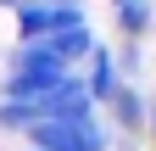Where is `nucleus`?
Segmentation results:
<instances>
[{
  "label": "nucleus",
  "mask_w": 156,
  "mask_h": 151,
  "mask_svg": "<svg viewBox=\"0 0 156 151\" xmlns=\"http://www.w3.org/2000/svg\"><path fill=\"white\" fill-rule=\"evenodd\" d=\"M106 106H112V118H117V129H123V134H140V129H145V118H151V101H145L134 84H123Z\"/></svg>",
  "instance_id": "4"
},
{
  "label": "nucleus",
  "mask_w": 156,
  "mask_h": 151,
  "mask_svg": "<svg viewBox=\"0 0 156 151\" xmlns=\"http://www.w3.org/2000/svg\"><path fill=\"white\" fill-rule=\"evenodd\" d=\"M112 6H128V0H112Z\"/></svg>",
  "instance_id": "9"
},
{
  "label": "nucleus",
  "mask_w": 156,
  "mask_h": 151,
  "mask_svg": "<svg viewBox=\"0 0 156 151\" xmlns=\"http://www.w3.org/2000/svg\"><path fill=\"white\" fill-rule=\"evenodd\" d=\"M11 17H17V34L23 39H56L67 28H84V6H23L17 0Z\"/></svg>",
  "instance_id": "2"
},
{
  "label": "nucleus",
  "mask_w": 156,
  "mask_h": 151,
  "mask_svg": "<svg viewBox=\"0 0 156 151\" xmlns=\"http://www.w3.org/2000/svg\"><path fill=\"white\" fill-rule=\"evenodd\" d=\"M145 129H151V140H156V95H151V118H145Z\"/></svg>",
  "instance_id": "8"
},
{
  "label": "nucleus",
  "mask_w": 156,
  "mask_h": 151,
  "mask_svg": "<svg viewBox=\"0 0 156 151\" xmlns=\"http://www.w3.org/2000/svg\"><path fill=\"white\" fill-rule=\"evenodd\" d=\"M134 67H140V45L123 39V50H117V73H134Z\"/></svg>",
  "instance_id": "6"
},
{
  "label": "nucleus",
  "mask_w": 156,
  "mask_h": 151,
  "mask_svg": "<svg viewBox=\"0 0 156 151\" xmlns=\"http://www.w3.org/2000/svg\"><path fill=\"white\" fill-rule=\"evenodd\" d=\"M28 151H106L101 123H28Z\"/></svg>",
  "instance_id": "1"
},
{
  "label": "nucleus",
  "mask_w": 156,
  "mask_h": 151,
  "mask_svg": "<svg viewBox=\"0 0 156 151\" xmlns=\"http://www.w3.org/2000/svg\"><path fill=\"white\" fill-rule=\"evenodd\" d=\"M84 90H89V101L95 106H106L117 90H123V73H117V56L106 45H95L89 50V67H84Z\"/></svg>",
  "instance_id": "3"
},
{
  "label": "nucleus",
  "mask_w": 156,
  "mask_h": 151,
  "mask_svg": "<svg viewBox=\"0 0 156 151\" xmlns=\"http://www.w3.org/2000/svg\"><path fill=\"white\" fill-rule=\"evenodd\" d=\"M117 28H123V39L140 45L151 34V0H128V6H117Z\"/></svg>",
  "instance_id": "5"
},
{
  "label": "nucleus",
  "mask_w": 156,
  "mask_h": 151,
  "mask_svg": "<svg viewBox=\"0 0 156 151\" xmlns=\"http://www.w3.org/2000/svg\"><path fill=\"white\" fill-rule=\"evenodd\" d=\"M17 6V0H11ZM23 6H78V0H23Z\"/></svg>",
  "instance_id": "7"
}]
</instances>
